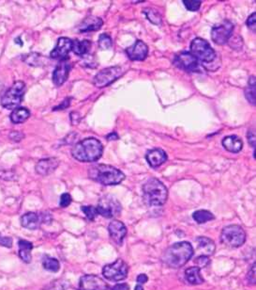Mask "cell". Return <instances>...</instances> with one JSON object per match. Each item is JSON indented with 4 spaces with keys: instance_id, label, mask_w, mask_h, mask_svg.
<instances>
[{
    "instance_id": "cell-1",
    "label": "cell",
    "mask_w": 256,
    "mask_h": 290,
    "mask_svg": "<svg viewBox=\"0 0 256 290\" xmlns=\"http://www.w3.org/2000/svg\"><path fill=\"white\" fill-rule=\"evenodd\" d=\"M193 255V248L190 242L181 241L169 247L161 256V261L172 269L183 267Z\"/></svg>"
},
{
    "instance_id": "cell-2",
    "label": "cell",
    "mask_w": 256,
    "mask_h": 290,
    "mask_svg": "<svg viewBox=\"0 0 256 290\" xmlns=\"http://www.w3.org/2000/svg\"><path fill=\"white\" fill-rule=\"evenodd\" d=\"M103 152V146L95 138H86L79 142L71 149V155L81 162H94L100 160Z\"/></svg>"
},
{
    "instance_id": "cell-3",
    "label": "cell",
    "mask_w": 256,
    "mask_h": 290,
    "mask_svg": "<svg viewBox=\"0 0 256 290\" xmlns=\"http://www.w3.org/2000/svg\"><path fill=\"white\" fill-rule=\"evenodd\" d=\"M88 176L103 186H115L125 179V174L111 165L99 164L88 170Z\"/></svg>"
},
{
    "instance_id": "cell-4",
    "label": "cell",
    "mask_w": 256,
    "mask_h": 290,
    "mask_svg": "<svg viewBox=\"0 0 256 290\" xmlns=\"http://www.w3.org/2000/svg\"><path fill=\"white\" fill-rule=\"evenodd\" d=\"M143 198L147 205L160 206L166 203L168 190L159 179L149 178L143 185Z\"/></svg>"
},
{
    "instance_id": "cell-5",
    "label": "cell",
    "mask_w": 256,
    "mask_h": 290,
    "mask_svg": "<svg viewBox=\"0 0 256 290\" xmlns=\"http://www.w3.org/2000/svg\"><path fill=\"white\" fill-rule=\"evenodd\" d=\"M26 83L23 81H16L1 97V106L7 109H17L24 99Z\"/></svg>"
},
{
    "instance_id": "cell-6",
    "label": "cell",
    "mask_w": 256,
    "mask_h": 290,
    "mask_svg": "<svg viewBox=\"0 0 256 290\" xmlns=\"http://www.w3.org/2000/svg\"><path fill=\"white\" fill-rule=\"evenodd\" d=\"M246 233L241 226L232 224L224 227L221 234V241L230 248H239L246 241Z\"/></svg>"
},
{
    "instance_id": "cell-7",
    "label": "cell",
    "mask_w": 256,
    "mask_h": 290,
    "mask_svg": "<svg viewBox=\"0 0 256 290\" xmlns=\"http://www.w3.org/2000/svg\"><path fill=\"white\" fill-rule=\"evenodd\" d=\"M198 61L204 63H210L216 59V52L206 40L202 38L194 39L191 44V52Z\"/></svg>"
},
{
    "instance_id": "cell-8",
    "label": "cell",
    "mask_w": 256,
    "mask_h": 290,
    "mask_svg": "<svg viewBox=\"0 0 256 290\" xmlns=\"http://www.w3.org/2000/svg\"><path fill=\"white\" fill-rule=\"evenodd\" d=\"M128 267L122 259H117L112 264L105 265L102 269V274L109 281L118 282L128 277Z\"/></svg>"
},
{
    "instance_id": "cell-9",
    "label": "cell",
    "mask_w": 256,
    "mask_h": 290,
    "mask_svg": "<svg viewBox=\"0 0 256 290\" xmlns=\"http://www.w3.org/2000/svg\"><path fill=\"white\" fill-rule=\"evenodd\" d=\"M96 208L99 215L107 218L118 216L122 209L121 203L117 201L116 198L111 195L101 197Z\"/></svg>"
},
{
    "instance_id": "cell-10",
    "label": "cell",
    "mask_w": 256,
    "mask_h": 290,
    "mask_svg": "<svg viewBox=\"0 0 256 290\" xmlns=\"http://www.w3.org/2000/svg\"><path fill=\"white\" fill-rule=\"evenodd\" d=\"M123 70L120 66H113L108 67L100 72H98L93 79V84L95 87L101 88L107 87L110 85L114 80H116L118 77H120L123 74Z\"/></svg>"
},
{
    "instance_id": "cell-11",
    "label": "cell",
    "mask_w": 256,
    "mask_h": 290,
    "mask_svg": "<svg viewBox=\"0 0 256 290\" xmlns=\"http://www.w3.org/2000/svg\"><path fill=\"white\" fill-rule=\"evenodd\" d=\"M233 30L234 24L229 20H225L220 25L213 27L211 30V39L215 44L220 45L226 44L232 37Z\"/></svg>"
},
{
    "instance_id": "cell-12",
    "label": "cell",
    "mask_w": 256,
    "mask_h": 290,
    "mask_svg": "<svg viewBox=\"0 0 256 290\" xmlns=\"http://www.w3.org/2000/svg\"><path fill=\"white\" fill-rule=\"evenodd\" d=\"M174 64L188 72H199V61L194 58L190 52H181L174 58Z\"/></svg>"
},
{
    "instance_id": "cell-13",
    "label": "cell",
    "mask_w": 256,
    "mask_h": 290,
    "mask_svg": "<svg viewBox=\"0 0 256 290\" xmlns=\"http://www.w3.org/2000/svg\"><path fill=\"white\" fill-rule=\"evenodd\" d=\"M50 217L49 214H38L35 212H29L21 217V225L29 230H37L41 227L43 223L49 221L47 218Z\"/></svg>"
},
{
    "instance_id": "cell-14",
    "label": "cell",
    "mask_w": 256,
    "mask_h": 290,
    "mask_svg": "<svg viewBox=\"0 0 256 290\" xmlns=\"http://www.w3.org/2000/svg\"><path fill=\"white\" fill-rule=\"evenodd\" d=\"M107 284L99 276H83L79 282L78 290H107Z\"/></svg>"
},
{
    "instance_id": "cell-15",
    "label": "cell",
    "mask_w": 256,
    "mask_h": 290,
    "mask_svg": "<svg viewBox=\"0 0 256 290\" xmlns=\"http://www.w3.org/2000/svg\"><path fill=\"white\" fill-rule=\"evenodd\" d=\"M72 48V41L67 37H61L58 39L56 47L50 54V57L55 59L64 60L67 59L69 53Z\"/></svg>"
},
{
    "instance_id": "cell-16",
    "label": "cell",
    "mask_w": 256,
    "mask_h": 290,
    "mask_svg": "<svg viewBox=\"0 0 256 290\" xmlns=\"http://www.w3.org/2000/svg\"><path fill=\"white\" fill-rule=\"evenodd\" d=\"M108 232L114 242L118 246H121L127 235V228L122 221L115 219L112 220L108 225Z\"/></svg>"
},
{
    "instance_id": "cell-17",
    "label": "cell",
    "mask_w": 256,
    "mask_h": 290,
    "mask_svg": "<svg viewBox=\"0 0 256 290\" xmlns=\"http://www.w3.org/2000/svg\"><path fill=\"white\" fill-rule=\"evenodd\" d=\"M71 64L67 59L60 60V62L57 64L55 71L53 72L54 84L57 87L63 85L68 79L69 72L71 71Z\"/></svg>"
},
{
    "instance_id": "cell-18",
    "label": "cell",
    "mask_w": 256,
    "mask_h": 290,
    "mask_svg": "<svg viewBox=\"0 0 256 290\" xmlns=\"http://www.w3.org/2000/svg\"><path fill=\"white\" fill-rule=\"evenodd\" d=\"M126 53L130 60H144L148 54V47L143 41H136L126 49Z\"/></svg>"
},
{
    "instance_id": "cell-19",
    "label": "cell",
    "mask_w": 256,
    "mask_h": 290,
    "mask_svg": "<svg viewBox=\"0 0 256 290\" xmlns=\"http://www.w3.org/2000/svg\"><path fill=\"white\" fill-rule=\"evenodd\" d=\"M58 165H59V160L56 158L43 159L36 164L35 170L37 174L45 176L54 173L57 170Z\"/></svg>"
},
{
    "instance_id": "cell-20",
    "label": "cell",
    "mask_w": 256,
    "mask_h": 290,
    "mask_svg": "<svg viewBox=\"0 0 256 290\" xmlns=\"http://www.w3.org/2000/svg\"><path fill=\"white\" fill-rule=\"evenodd\" d=\"M145 159L152 168H158L166 162L167 155L162 149L157 148L148 151L145 156Z\"/></svg>"
},
{
    "instance_id": "cell-21",
    "label": "cell",
    "mask_w": 256,
    "mask_h": 290,
    "mask_svg": "<svg viewBox=\"0 0 256 290\" xmlns=\"http://www.w3.org/2000/svg\"><path fill=\"white\" fill-rule=\"evenodd\" d=\"M196 243H197V250L199 253H201V255L209 256V255H212L215 253L216 246L212 239L206 236H199L196 239Z\"/></svg>"
},
{
    "instance_id": "cell-22",
    "label": "cell",
    "mask_w": 256,
    "mask_h": 290,
    "mask_svg": "<svg viewBox=\"0 0 256 290\" xmlns=\"http://www.w3.org/2000/svg\"><path fill=\"white\" fill-rule=\"evenodd\" d=\"M103 25V21L100 17L96 16H89L85 18V20L79 26L80 32H89V31H96L99 30Z\"/></svg>"
},
{
    "instance_id": "cell-23",
    "label": "cell",
    "mask_w": 256,
    "mask_h": 290,
    "mask_svg": "<svg viewBox=\"0 0 256 290\" xmlns=\"http://www.w3.org/2000/svg\"><path fill=\"white\" fill-rule=\"evenodd\" d=\"M223 146L226 149L228 152L231 153H240L243 147L241 139L236 135L227 136L223 140Z\"/></svg>"
},
{
    "instance_id": "cell-24",
    "label": "cell",
    "mask_w": 256,
    "mask_h": 290,
    "mask_svg": "<svg viewBox=\"0 0 256 290\" xmlns=\"http://www.w3.org/2000/svg\"><path fill=\"white\" fill-rule=\"evenodd\" d=\"M18 247H19V253H18L19 257L21 258L22 261L29 264L30 262L32 261L31 252L33 249V244L28 240L21 239L18 242Z\"/></svg>"
},
{
    "instance_id": "cell-25",
    "label": "cell",
    "mask_w": 256,
    "mask_h": 290,
    "mask_svg": "<svg viewBox=\"0 0 256 290\" xmlns=\"http://www.w3.org/2000/svg\"><path fill=\"white\" fill-rule=\"evenodd\" d=\"M186 281L192 286H197L204 283V278L201 275V269L198 267H192L185 271Z\"/></svg>"
},
{
    "instance_id": "cell-26",
    "label": "cell",
    "mask_w": 256,
    "mask_h": 290,
    "mask_svg": "<svg viewBox=\"0 0 256 290\" xmlns=\"http://www.w3.org/2000/svg\"><path fill=\"white\" fill-rule=\"evenodd\" d=\"M90 46H91L90 41H87V40H83V41L75 40V41H72L71 50L74 52L75 55L83 57V56H85V54H87L89 52Z\"/></svg>"
},
{
    "instance_id": "cell-27",
    "label": "cell",
    "mask_w": 256,
    "mask_h": 290,
    "mask_svg": "<svg viewBox=\"0 0 256 290\" xmlns=\"http://www.w3.org/2000/svg\"><path fill=\"white\" fill-rule=\"evenodd\" d=\"M30 116V111L27 108H17L11 114V121L14 124H22L26 122Z\"/></svg>"
},
{
    "instance_id": "cell-28",
    "label": "cell",
    "mask_w": 256,
    "mask_h": 290,
    "mask_svg": "<svg viewBox=\"0 0 256 290\" xmlns=\"http://www.w3.org/2000/svg\"><path fill=\"white\" fill-rule=\"evenodd\" d=\"M192 218L198 224H203V223H206L208 221L215 219V216L211 212H209L208 210H204V209L195 211L192 214Z\"/></svg>"
},
{
    "instance_id": "cell-29",
    "label": "cell",
    "mask_w": 256,
    "mask_h": 290,
    "mask_svg": "<svg viewBox=\"0 0 256 290\" xmlns=\"http://www.w3.org/2000/svg\"><path fill=\"white\" fill-rule=\"evenodd\" d=\"M245 96L252 105L256 106V76H251L249 86L245 91Z\"/></svg>"
},
{
    "instance_id": "cell-30",
    "label": "cell",
    "mask_w": 256,
    "mask_h": 290,
    "mask_svg": "<svg viewBox=\"0 0 256 290\" xmlns=\"http://www.w3.org/2000/svg\"><path fill=\"white\" fill-rule=\"evenodd\" d=\"M43 268L51 272H57L60 270V264L56 258L46 256L43 260Z\"/></svg>"
},
{
    "instance_id": "cell-31",
    "label": "cell",
    "mask_w": 256,
    "mask_h": 290,
    "mask_svg": "<svg viewBox=\"0 0 256 290\" xmlns=\"http://www.w3.org/2000/svg\"><path fill=\"white\" fill-rule=\"evenodd\" d=\"M144 15L147 18L148 21H150L154 25H160L161 24V16L157 12L156 10L151 8H145L143 11Z\"/></svg>"
},
{
    "instance_id": "cell-32",
    "label": "cell",
    "mask_w": 256,
    "mask_h": 290,
    "mask_svg": "<svg viewBox=\"0 0 256 290\" xmlns=\"http://www.w3.org/2000/svg\"><path fill=\"white\" fill-rule=\"evenodd\" d=\"M42 59L43 57L38 53H31L29 55H26L24 58V60L31 66H40L43 63Z\"/></svg>"
},
{
    "instance_id": "cell-33",
    "label": "cell",
    "mask_w": 256,
    "mask_h": 290,
    "mask_svg": "<svg viewBox=\"0 0 256 290\" xmlns=\"http://www.w3.org/2000/svg\"><path fill=\"white\" fill-rule=\"evenodd\" d=\"M98 44H99L100 49H103V50L110 49L113 45V40L108 34L104 33V34L100 35L99 41H98Z\"/></svg>"
},
{
    "instance_id": "cell-34",
    "label": "cell",
    "mask_w": 256,
    "mask_h": 290,
    "mask_svg": "<svg viewBox=\"0 0 256 290\" xmlns=\"http://www.w3.org/2000/svg\"><path fill=\"white\" fill-rule=\"evenodd\" d=\"M81 210L84 212L85 217L87 218L89 220H94L96 217L99 215L97 208L92 205H83V206H81Z\"/></svg>"
},
{
    "instance_id": "cell-35",
    "label": "cell",
    "mask_w": 256,
    "mask_h": 290,
    "mask_svg": "<svg viewBox=\"0 0 256 290\" xmlns=\"http://www.w3.org/2000/svg\"><path fill=\"white\" fill-rule=\"evenodd\" d=\"M66 287H67V282L63 280H56L51 282L46 287H44L42 290H65Z\"/></svg>"
},
{
    "instance_id": "cell-36",
    "label": "cell",
    "mask_w": 256,
    "mask_h": 290,
    "mask_svg": "<svg viewBox=\"0 0 256 290\" xmlns=\"http://www.w3.org/2000/svg\"><path fill=\"white\" fill-rule=\"evenodd\" d=\"M183 3L187 10H189L190 12H197L202 4L200 0H184Z\"/></svg>"
},
{
    "instance_id": "cell-37",
    "label": "cell",
    "mask_w": 256,
    "mask_h": 290,
    "mask_svg": "<svg viewBox=\"0 0 256 290\" xmlns=\"http://www.w3.org/2000/svg\"><path fill=\"white\" fill-rule=\"evenodd\" d=\"M195 264L197 265V267L199 269H203V268H206L208 267L209 264H210V259L208 256H206V255H199L195 258Z\"/></svg>"
},
{
    "instance_id": "cell-38",
    "label": "cell",
    "mask_w": 256,
    "mask_h": 290,
    "mask_svg": "<svg viewBox=\"0 0 256 290\" xmlns=\"http://www.w3.org/2000/svg\"><path fill=\"white\" fill-rule=\"evenodd\" d=\"M71 203V195L69 193H63L60 197V201H59V205L62 208H65L67 206H69Z\"/></svg>"
},
{
    "instance_id": "cell-39",
    "label": "cell",
    "mask_w": 256,
    "mask_h": 290,
    "mask_svg": "<svg viewBox=\"0 0 256 290\" xmlns=\"http://www.w3.org/2000/svg\"><path fill=\"white\" fill-rule=\"evenodd\" d=\"M14 240L11 236H4L0 234V245L6 248H12Z\"/></svg>"
},
{
    "instance_id": "cell-40",
    "label": "cell",
    "mask_w": 256,
    "mask_h": 290,
    "mask_svg": "<svg viewBox=\"0 0 256 290\" xmlns=\"http://www.w3.org/2000/svg\"><path fill=\"white\" fill-rule=\"evenodd\" d=\"M248 28L250 29H252L253 31L256 32V13H254L252 15H250L247 19V22H246Z\"/></svg>"
},
{
    "instance_id": "cell-41",
    "label": "cell",
    "mask_w": 256,
    "mask_h": 290,
    "mask_svg": "<svg viewBox=\"0 0 256 290\" xmlns=\"http://www.w3.org/2000/svg\"><path fill=\"white\" fill-rule=\"evenodd\" d=\"M247 279L250 282V284L256 285V262L251 267V270H250V272L247 274Z\"/></svg>"
},
{
    "instance_id": "cell-42",
    "label": "cell",
    "mask_w": 256,
    "mask_h": 290,
    "mask_svg": "<svg viewBox=\"0 0 256 290\" xmlns=\"http://www.w3.org/2000/svg\"><path fill=\"white\" fill-rule=\"evenodd\" d=\"M0 178L12 181V180H15V175L13 173L8 172V171H1L0 172Z\"/></svg>"
},
{
    "instance_id": "cell-43",
    "label": "cell",
    "mask_w": 256,
    "mask_h": 290,
    "mask_svg": "<svg viewBox=\"0 0 256 290\" xmlns=\"http://www.w3.org/2000/svg\"><path fill=\"white\" fill-rule=\"evenodd\" d=\"M10 137L12 140H14L15 142H20L24 137L25 135L22 134L21 132L19 131H13L11 134H10Z\"/></svg>"
},
{
    "instance_id": "cell-44",
    "label": "cell",
    "mask_w": 256,
    "mask_h": 290,
    "mask_svg": "<svg viewBox=\"0 0 256 290\" xmlns=\"http://www.w3.org/2000/svg\"><path fill=\"white\" fill-rule=\"evenodd\" d=\"M247 138H248L249 144L252 145V147L256 148V134L253 131H249L248 135H247Z\"/></svg>"
},
{
    "instance_id": "cell-45",
    "label": "cell",
    "mask_w": 256,
    "mask_h": 290,
    "mask_svg": "<svg viewBox=\"0 0 256 290\" xmlns=\"http://www.w3.org/2000/svg\"><path fill=\"white\" fill-rule=\"evenodd\" d=\"M69 106H70V99H66V100H64V101L62 102L61 105H59V106L56 107L53 110H61V109H64L68 108Z\"/></svg>"
},
{
    "instance_id": "cell-46",
    "label": "cell",
    "mask_w": 256,
    "mask_h": 290,
    "mask_svg": "<svg viewBox=\"0 0 256 290\" xmlns=\"http://www.w3.org/2000/svg\"><path fill=\"white\" fill-rule=\"evenodd\" d=\"M111 290H129V287L127 284H117L114 286Z\"/></svg>"
},
{
    "instance_id": "cell-47",
    "label": "cell",
    "mask_w": 256,
    "mask_h": 290,
    "mask_svg": "<svg viewBox=\"0 0 256 290\" xmlns=\"http://www.w3.org/2000/svg\"><path fill=\"white\" fill-rule=\"evenodd\" d=\"M138 285H143V284H145L147 281H148V277L145 275V274H140L137 277L136 279Z\"/></svg>"
},
{
    "instance_id": "cell-48",
    "label": "cell",
    "mask_w": 256,
    "mask_h": 290,
    "mask_svg": "<svg viewBox=\"0 0 256 290\" xmlns=\"http://www.w3.org/2000/svg\"><path fill=\"white\" fill-rule=\"evenodd\" d=\"M107 140L108 141H115V140H118V135L116 134V132H112L111 134H109L107 136Z\"/></svg>"
},
{
    "instance_id": "cell-49",
    "label": "cell",
    "mask_w": 256,
    "mask_h": 290,
    "mask_svg": "<svg viewBox=\"0 0 256 290\" xmlns=\"http://www.w3.org/2000/svg\"><path fill=\"white\" fill-rule=\"evenodd\" d=\"M134 290H144V289H143V287L141 285H137V286L135 287Z\"/></svg>"
},
{
    "instance_id": "cell-50",
    "label": "cell",
    "mask_w": 256,
    "mask_h": 290,
    "mask_svg": "<svg viewBox=\"0 0 256 290\" xmlns=\"http://www.w3.org/2000/svg\"><path fill=\"white\" fill-rule=\"evenodd\" d=\"M3 88H4V84L0 81V92H2V91H3Z\"/></svg>"
}]
</instances>
